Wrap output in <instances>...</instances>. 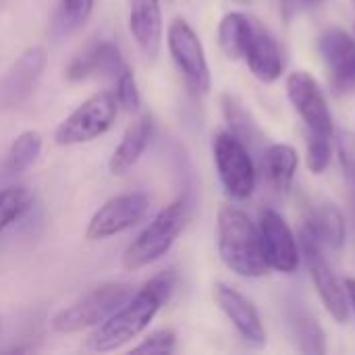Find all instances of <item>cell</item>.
Segmentation results:
<instances>
[{"label":"cell","mask_w":355,"mask_h":355,"mask_svg":"<svg viewBox=\"0 0 355 355\" xmlns=\"http://www.w3.org/2000/svg\"><path fill=\"white\" fill-rule=\"evenodd\" d=\"M177 285L175 270H162L146 281L135 293L102 324L92 329L83 341L85 352L110 354L137 339L150 329L158 312L166 306Z\"/></svg>","instance_id":"1"},{"label":"cell","mask_w":355,"mask_h":355,"mask_svg":"<svg viewBox=\"0 0 355 355\" xmlns=\"http://www.w3.org/2000/svg\"><path fill=\"white\" fill-rule=\"evenodd\" d=\"M216 250L223 264L243 279H260L270 268L262 252L260 229L254 218L231 204L218 208L216 214Z\"/></svg>","instance_id":"2"},{"label":"cell","mask_w":355,"mask_h":355,"mask_svg":"<svg viewBox=\"0 0 355 355\" xmlns=\"http://www.w3.org/2000/svg\"><path fill=\"white\" fill-rule=\"evenodd\" d=\"M189 214L191 206L185 198H177L175 202L164 206L144 227V231L125 248L123 268L135 272L164 258L183 233V229L187 227Z\"/></svg>","instance_id":"3"},{"label":"cell","mask_w":355,"mask_h":355,"mask_svg":"<svg viewBox=\"0 0 355 355\" xmlns=\"http://www.w3.org/2000/svg\"><path fill=\"white\" fill-rule=\"evenodd\" d=\"M133 293L135 289L131 283H102L69 308L56 312L50 318V329L60 335L92 331L104 320H108Z\"/></svg>","instance_id":"4"},{"label":"cell","mask_w":355,"mask_h":355,"mask_svg":"<svg viewBox=\"0 0 355 355\" xmlns=\"http://www.w3.org/2000/svg\"><path fill=\"white\" fill-rule=\"evenodd\" d=\"M119 110V102L110 89L92 94L67 119L58 123L54 131L56 146H81L102 137L114 125Z\"/></svg>","instance_id":"5"},{"label":"cell","mask_w":355,"mask_h":355,"mask_svg":"<svg viewBox=\"0 0 355 355\" xmlns=\"http://www.w3.org/2000/svg\"><path fill=\"white\" fill-rule=\"evenodd\" d=\"M166 46L187 87L198 96H206L212 89V73L204 44L191 23H187V19L175 17L168 23Z\"/></svg>","instance_id":"6"},{"label":"cell","mask_w":355,"mask_h":355,"mask_svg":"<svg viewBox=\"0 0 355 355\" xmlns=\"http://www.w3.org/2000/svg\"><path fill=\"white\" fill-rule=\"evenodd\" d=\"M212 156L227 196L237 202L252 198L258 177L254 154L231 131H218L212 139Z\"/></svg>","instance_id":"7"},{"label":"cell","mask_w":355,"mask_h":355,"mask_svg":"<svg viewBox=\"0 0 355 355\" xmlns=\"http://www.w3.org/2000/svg\"><path fill=\"white\" fill-rule=\"evenodd\" d=\"M300 250H302V256L310 270L316 293H318L320 302L324 304L327 312L331 314V318L337 324H347L349 316H352V306H349L345 285H341L337 272L333 270V266L324 254V245L306 227H302V231H300Z\"/></svg>","instance_id":"8"},{"label":"cell","mask_w":355,"mask_h":355,"mask_svg":"<svg viewBox=\"0 0 355 355\" xmlns=\"http://www.w3.org/2000/svg\"><path fill=\"white\" fill-rule=\"evenodd\" d=\"M150 210V196L146 191H127L104 202L85 227V239L104 241L116 237L139 225Z\"/></svg>","instance_id":"9"},{"label":"cell","mask_w":355,"mask_h":355,"mask_svg":"<svg viewBox=\"0 0 355 355\" xmlns=\"http://www.w3.org/2000/svg\"><path fill=\"white\" fill-rule=\"evenodd\" d=\"M287 98L310 133L333 137L335 121L318 79L308 71H291L287 75Z\"/></svg>","instance_id":"10"},{"label":"cell","mask_w":355,"mask_h":355,"mask_svg":"<svg viewBox=\"0 0 355 355\" xmlns=\"http://www.w3.org/2000/svg\"><path fill=\"white\" fill-rule=\"evenodd\" d=\"M262 252L270 270L281 275H293L302 262L300 239L293 235L287 220L272 208H264L258 220Z\"/></svg>","instance_id":"11"},{"label":"cell","mask_w":355,"mask_h":355,"mask_svg":"<svg viewBox=\"0 0 355 355\" xmlns=\"http://www.w3.org/2000/svg\"><path fill=\"white\" fill-rule=\"evenodd\" d=\"M214 302L245 343L254 347L266 345L268 339L266 327L262 322L258 308L248 295H243L233 285L218 281L214 283Z\"/></svg>","instance_id":"12"},{"label":"cell","mask_w":355,"mask_h":355,"mask_svg":"<svg viewBox=\"0 0 355 355\" xmlns=\"http://www.w3.org/2000/svg\"><path fill=\"white\" fill-rule=\"evenodd\" d=\"M320 56L327 64L331 85L337 94L355 89V37L341 27H329L318 40Z\"/></svg>","instance_id":"13"},{"label":"cell","mask_w":355,"mask_h":355,"mask_svg":"<svg viewBox=\"0 0 355 355\" xmlns=\"http://www.w3.org/2000/svg\"><path fill=\"white\" fill-rule=\"evenodd\" d=\"M48 62V52L42 46L25 48L17 60L8 67L6 75L0 81V104L17 106L35 89Z\"/></svg>","instance_id":"14"},{"label":"cell","mask_w":355,"mask_h":355,"mask_svg":"<svg viewBox=\"0 0 355 355\" xmlns=\"http://www.w3.org/2000/svg\"><path fill=\"white\" fill-rule=\"evenodd\" d=\"M125 67L121 48L110 40H94L85 44L67 64L64 77L71 83L94 77H116Z\"/></svg>","instance_id":"15"},{"label":"cell","mask_w":355,"mask_h":355,"mask_svg":"<svg viewBox=\"0 0 355 355\" xmlns=\"http://www.w3.org/2000/svg\"><path fill=\"white\" fill-rule=\"evenodd\" d=\"M243 60L250 73L262 83H275L285 73V50L260 21H256Z\"/></svg>","instance_id":"16"},{"label":"cell","mask_w":355,"mask_h":355,"mask_svg":"<svg viewBox=\"0 0 355 355\" xmlns=\"http://www.w3.org/2000/svg\"><path fill=\"white\" fill-rule=\"evenodd\" d=\"M129 29L141 54L156 60L164 35L160 0H129Z\"/></svg>","instance_id":"17"},{"label":"cell","mask_w":355,"mask_h":355,"mask_svg":"<svg viewBox=\"0 0 355 355\" xmlns=\"http://www.w3.org/2000/svg\"><path fill=\"white\" fill-rule=\"evenodd\" d=\"M152 135H154V119L150 114H139L137 119H133V123H129L121 141L114 146L110 154V160H108L110 175L114 177L127 175L148 150Z\"/></svg>","instance_id":"18"},{"label":"cell","mask_w":355,"mask_h":355,"mask_svg":"<svg viewBox=\"0 0 355 355\" xmlns=\"http://www.w3.org/2000/svg\"><path fill=\"white\" fill-rule=\"evenodd\" d=\"M302 227H306L324 245V250L339 252L345 245V239H347L345 216L339 210V206L329 202V200L316 202L308 210V216H306Z\"/></svg>","instance_id":"19"},{"label":"cell","mask_w":355,"mask_h":355,"mask_svg":"<svg viewBox=\"0 0 355 355\" xmlns=\"http://www.w3.org/2000/svg\"><path fill=\"white\" fill-rule=\"evenodd\" d=\"M220 104H223V114H225V121L229 125L227 131H231L252 154L258 152L262 156V152L266 150V135L264 131L260 129V125L256 123L254 114L245 108V104L235 98L233 94H225L220 98Z\"/></svg>","instance_id":"20"},{"label":"cell","mask_w":355,"mask_h":355,"mask_svg":"<svg viewBox=\"0 0 355 355\" xmlns=\"http://www.w3.org/2000/svg\"><path fill=\"white\" fill-rule=\"evenodd\" d=\"M262 168L266 181L277 193H289L297 168H300V154L291 144H268L262 152Z\"/></svg>","instance_id":"21"},{"label":"cell","mask_w":355,"mask_h":355,"mask_svg":"<svg viewBox=\"0 0 355 355\" xmlns=\"http://www.w3.org/2000/svg\"><path fill=\"white\" fill-rule=\"evenodd\" d=\"M256 21L258 19H254L252 15L241 12V10H231L220 19L216 37H218V46L227 58H231V60L243 58L248 42L254 33Z\"/></svg>","instance_id":"22"},{"label":"cell","mask_w":355,"mask_h":355,"mask_svg":"<svg viewBox=\"0 0 355 355\" xmlns=\"http://www.w3.org/2000/svg\"><path fill=\"white\" fill-rule=\"evenodd\" d=\"M291 337L304 354H327V335L320 322L306 310H293L289 316Z\"/></svg>","instance_id":"23"},{"label":"cell","mask_w":355,"mask_h":355,"mask_svg":"<svg viewBox=\"0 0 355 355\" xmlns=\"http://www.w3.org/2000/svg\"><path fill=\"white\" fill-rule=\"evenodd\" d=\"M42 146L44 139L40 135V131L27 129L23 133H19L6 154V173L8 175H21L25 173L42 154Z\"/></svg>","instance_id":"24"},{"label":"cell","mask_w":355,"mask_h":355,"mask_svg":"<svg viewBox=\"0 0 355 355\" xmlns=\"http://www.w3.org/2000/svg\"><path fill=\"white\" fill-rule=\"evenodd\" d=\"M31 206V193L23 185H8L0 189V233L17 223Z\"/></svg>","instance_id":"25"},{"label":"cell","mask_w":355,"mask_h":355,"mask_svg":"<svg viewBox=\"0 0 355 355\" xmlns=\"http://www.w3.org/2000/svg\"><path fill=\"white\" fill-rule=\"evenodd\" d=\"M119 108H123L125 112H137L141 106V96H139V87H137V79L133 75V71L125 64L121 69V73L114 77V89H112Z\"/></svg>","instance_id":"26"},{"label":"cell","mask_w":355,"mask_h":355,"mask_svg":"<svg viewBox=\"0 0 355 355\" xmlns=\"http://www.w3.org/2000/svg\"><path fill=\"white\" fill-rule=\"evenodd\" d=\"M333 137H322L310 133L306 144V166L312 175H322L333 160Z\"/></svg>","instance_id":"27"},{"label":"cell","mask_w":355,"mask_h":355,"mask_svg":"<svg viewBox=\"0 0 355 355\" xmlns=\"http://www.w3.org/2000/svg\"><path fill=\"white\" fill-rule=\"evenodd\" d=\"M58 4L62 27L67 31H77L89 21L96 0H58Z\"/></svg>","instance_id":"28"},{"label":"cell","mask_w":355,"mask_h":355,"mask_svg":"<svg viewBox=\"0 0 355 355\" xmlns=\"http://www.w3.org/2000/svg\"><path fill=\"white\" fill-rule=\"evenodd\" d=\"M177 349V335L171 329H158L152 331L148 337L137 343L131 354H173Z\"/></svg>","instance_id":"29"},{"label":"cell","mask_w":355,"mask_h":355,"mask_svg":"<svg viewBox=\"0 0 355 355\" xmlns=\"http://www.w3.org/2000/svg\"><path fill=\"white\" fill-rule=\"evenodd\" d=\"M302 8V0H283V12L285 19H291L295 15V10Z\"/></svg>","instance_id":"30"},{"label":"cell","mask_w":355,"mask_h":355,"mask_svg":"<svg viewBox=\"0 0 355 355\" xmlns=\"http://www.w3.org/2000/svg\"><path fill=\"white\" fill-rule=\"evenodd\" d=\"M345 291H347V297H349V306H352V310H354L355 314V279H345Z\"/></svg>","instance_id":"31"},{"label":"cell","mask_w":355,"mask_h":355,"mask_svg":"<svg viewBox=\"0 0 355 355\" xmlns=\"http://www.w3.org/2000/svg\"><path fill=\"white\" fill-rule=\"evenodd\" d=\"M237 2H250V0H237Z\"/></svg>","instance_id":"32"},{"label":"cell","mask_w":355,"mask_h":355,"mask_svg":"<svg viewBox=\"0 0 355 355\" xmlns=\"http://www.w3.org/2000/svg\"><path fill=\"white\" fill-rule=\"evenodd\" d=\"M354 37H355V35H354Z\"/></svg>","instance_id":"33"}]
</instances>
